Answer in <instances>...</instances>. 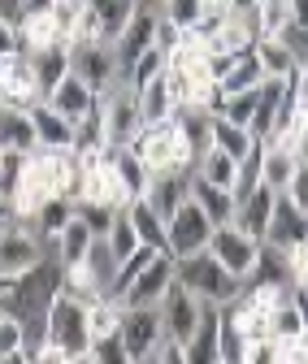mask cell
I'll use <instances>...</instances> for the list:
<instances>
[{"mask_svg":"<svg viewBox=\"0 0 308 364\" xmlns=\"http://www.w3.org/2000/svg\"><path fill=\"white\" fill-rule=\"evenodd\" d=\"M187 360L191 364H222V304H204L200 330L187 343Z\"/></svg>","mask_w":308,"mask_h":364,"instance_id":"cell-14","label":"cell"},{"mask_svg":"<svg viewBox=\"0 0 308 364\" xmlns=\"http://www.w3.org/2000/svg\"><path fill=\"white\" fill-rule=\"evenodd\" d=\"M282 196H287V200H291L299 213H308V165H299V173L291 178V187H287Z\"/></svg>","mask_w":308,"mask_h":364,"instance_id":"cell-36","label":"cell"},{"mask_svg":"<svg viewBox=\"0 0 308 364\" xmlns=\"http://www.w3.org/2000/svg\"><path fill=\"white\" fill-rule=\"evenodd\" d=\"M117 213H122V208H113V204H100V200H78V217H83L87 225H92V230H96L100 239H109V230H113Z\"/></svg>","mask_w":308,"mask_h":364,"instance_id":"cell-33","label":"cell"},{"mask_svg":"<svg viewBox=\"0 0 308 364\" xmlns=\"http://www.w3.org/2000/svg\"><path fill=\"white\" fill-rule=\"evenodd\" d=\"M139 109H144V126L152 122H169L174 113H179V100H174V91H169V78H152L148 87H139Z\"/></svg>","mask_w":308,"mask_h":364,"instance_id":"cell-25","label":"cell"},{"mask_svg":"<svg viewBox=\"0 0 308 364\" xmlns=\"http://www.w3.org/2000/svg\"><path fill=\"white\" fill-rule=\"evenodd\" d=\"M196 173L208 178V182H217V187H226V191H235V187H239V156H230L226 148H217V144H213V148L200 152Z\"/></svg>","mask_w":308,"mask_h":364,"instance_id":"cell-23","label":"cell"},{"mask_svg":"<svg viewBox=\"0 0 308 364\" xmlns=\"http://www.w3.org/2000/svg\"><path fill=\"white\" fill-rule=\"evenodd\" d=\"M256 105H260V87L235 91V96H222V109H217V113H226V117L239 122V126H252V122H256Z\"/></svg>","mask_w":308,"mask_h":364,"instance_id":"cell-32","label":"cell"},{"mask_svg":"<svg viewBox=\"0 0 308 364\" xmlns=\"http://www.w3.org/2000/svg\"><path fill=\"white\" fill-rule=\"evenodd\" d=\"M144 5H152V9H165V5H169V0H144Z\"/></svg>","mask_w":308,"mask_h":364,"instance_id":"cell-40","label":"cell"},{"mask_svg":"<svg viewBox=\"0 0 308 364\" xmlns=\"http://www.w3.org/2000/svg\"><path fill=\"white\" fill-rule=\"evenodd\" d=\"M295 87H299V105L308 109V61H304V65L295 70Z\"/></svg>","mask_w":308,"mask_h":364,"instance_id":"cell-37","label":"cell"},{"mask_svg":"<svg viewBox=\"0 0 308 364\" xmlns=\"http://www.w3.org/2000/svg\"><path fill=\"white\" fill-rule=\"evenodd\" d=\"M213 144L217 148H226L230 156H248L256 144H260V134L252 130V126H239V122H230L226 113H213Z\"/></svg>","mask_w":308,"mask_h":364,"instance_id":"cell-24","label":"cell"},{"mask_svg":"<svg viewBox=\"0 0 308 364\" xmlns=\"http://www.w3.org/2000/svg\"><path fill=\"white\" fill-rule=\"evenodd\" d=\"M179 282L187 291H196L204 304H230L243 295V278H235L208 247L196 256H179Z\"/></svg>","mask_w":308,"mask_h":364,"instance_id":"cell-2","label":"cell"},{"mask_svg":"<svg viewBox=\"0 0 308 364\" xmlns=\"http://www.w3.org/2000/svg\"><path fill=\"white\" fill-rule=\"evenodd\" d=\"M74 74L87 78L96 91H109V87H117L126 78V65H122L117 48L105 43V39L100 43H74Z\"/></svg>","mask_w":308,"mask_h":364,"instance_id":"cell-8","label":"cell"},{"mask_svg":"<svg viewBox=\"0 0 308 364\" xmlns=\"http://www.w3.org/2000/svg\"><path fill=\"white\" fill-rule=\"evenodd\" d=\"M260 0H235V9H256Z\"/></svg>","mask_w":308,"mask_h":364,"instance_id":"cell-39","label":"cell"},{"mask_svg":"<svg viewBox=\"0 0 308 364\" xmlns=\"http://www.w3.org/2000/svg\"><path fill=\"white\" fill-rule=\"evenodd\" d=\"M130 221H135V230H139V239L144 243H152V247H165L169 252V221L161 217V208L148 200V196H139V200H130Z\"/></svg>","mask_w":308,"mask_h":364,"instance_id":"cell-20","label":"cell"},{"mask_svg":"<svg viewBox=\"0 0 308 364\" xmlns=\"http://www.w3.org/2000/svg\"><path fill=\"white\" fill-rule=\"evenodd\" d=\"M74 217H78V200H74V196H48V204H43V208H39V217H35V230L57 247L61 230H65Z\"/></svg>","mask_w":308,"mask_h":364,"instance_id":"cell-21","label":"cell"},{"mask_svg":"<svg viewBox=\"0 0 308 364\" xmlns=\"http://www.w3.org/2000/svg\"><path fill=\"white\" fill-rule=\"evenodd\" d=\"M291 14H295V26H308V0H291Z\"/></svg>","mask_w":308,"mask_h":364,"instance_id":"cell-38","label":"cell"},{"mask_svg":"<svg viewBox=\"0 0 308 364\" xmlns=\"http://www.w3.org/2000/svg\"><path fill=\"white\" fill-rule=\"evenodd\" d=\"M161 14H165V18H174L183 31H191V26H200V22H204V0H169Z\"/></svg>","mask_w":308,"mask_h":364,"instance_id":"cell-35","label":"cell"},{"mask_svg":"<svg viewBox=\"0 0 308 364\" xmlns=\"http://www.w3.org/2000/svg\"><path fill=\"white\" fill-rule=\"evenodd\" d=\"M278 196L282 191H274L270 182H260V187L235 208V225H243V230L252 235V239H260L265 243L270 239V221H274V208H278Z\"/></svg>","mask_w":308,"mask_h":364,"instance_id":"cell-13","label":"cell"},{"mask_svg":"<svg viewBox=\"0 0 308 364\" xmlns=\"http://www.w3.org/2000/svg\"><path fill=\"white\" fill-rule=\"evenodd\" d=\"M96 230L87 225L83 217H74L65 230H61V239H57V260L65 264V269H74V264H87V256H92V247H96Z\"/></svg>","mask_w":308,"mask_h":364,"instance_id":"cell-18","label":"cell"},{"mask_svg":"<svg viewBox=\"0 0 308 364\" xmlns=\"http://www.w3.org/2000/svg\"><path fill=\"white\" fill-rule=\"evenodd\" d=\"M260 35H265V26H260L256 9H230L222 22H217V31H213V48H222V53H248V48L260 43Z\"/></svg>","mask_w":308,"mask_h":364,"instance_id":"cell-10","label":"cell"},{"mask_svg":"<svg viewBox=\"0 0 308 364\" xmlns=\"http://www.w3.org/2000/svg\"><path fill=\"white\" fill-rule=\"evenodd\" d=\"M256 14H260V26H265V35H287V31L295 26L291 0H260Z\"/></svg>","mask_w":308,"mask_h":364,"instance_id":"cell-31","label":"cell"},{"mask_svg":"<svg viewBox=\"0 0 308 364\" xmlns=\"http://www.w3.org/2000/svg\"><path fill=\"white\" fill-rule=\"evenodd\" d=\"M213 230H217V221L204 213V204L191 196L179 213L169 217V252L174 256H196L213 243Z\"/></svg>","mask_w":308,"mask_h":364,"instance_id":"cell-5","label":"cell"},{"mask_svg":"<svg viewBox=\"0 0 308 364\" xmlns=\"http://www.w3.org/2000/svg\"><path fill=\"white\" fill-rule=\"evenodd\" d=\"M256 57H260V65H265V74H270V78H291V74L304 65V61H299V53L291 48L282 35H260Z\"/></svg>","mask_w":308,"mask_h":364,"instance_id":"cell-19","label":"cell"},{"mask_svg":"<svg viewBox=\"0 0 308 364\" xmlns=\"http://www.w3.org/2000/svg\"><path fill=\"white\" fill-rule=\"evenodd\" d=\"M148 200H152V204L161 208V217L169 221L174 213L191 200V173H183V169H161V173L152 178V187H148Z\"/></svg>","mask_w":308,"mask_h":364,"instance_id":"cell-15","label":"cell"},{"mask_svg":"<svg viewBox=\"0 0 308 364\" xmlns=\"http://www.w3.org/2000/svg\"><path fill=\"white\" fill-rule=\"evenodd\" d=\"M156 252H165V247H152V243H139L135 252H130V256H126V260L117 264V278H113V287H109V299H122V295H126V287H130V282H135V278H139V273H144V269L152 264V256H156Z\"/></svg>","mask_w":308,"mask_h":364,"instance_id":"cell-29","label":"cell"},{"mask_svg":"<svg viewBox=\"0 0 308 364\" xmlns=\"http://www.w3.org/2000/svg\"><path fill=\"white\" fill-rule=\"evenodd\" d=\"M165 70H169V53L152 43V48H148L144 57H135V61H130V70H126V82H130V87H148V82H152V78H161Z\"/></svg>","mask_w":308,"mask_h":364,"instance_id":"cell-30","label":"cell"},{"mask_svg":"<svg viewBox=\"0 0 308 364\" xmlns=\"http://www.w3.org/2000/svg\"><path fill=\"white\" fill-rule=\"evenodd\" d=\"M48 105H53L57 113H65L70 122H83L87 113L100 105V91L87 82V78H78V74H65V78L48 91Z\"/></svg>","mask_w":308,"mask_h":364,"instance_id":"cell-12","label":"cell"},{"mask_svg":"<svg viewBox=\"0 0 308 364\" xmlns=\"http://www.w3.org/2000/svg\"><path fill=\"white\" fill-rule=\"evenodd\" d=\"M299 152L282 148V144H265V165H260V182H270L274 191H287L291 187V178L299 173Z\"/></svg>","mask_w":308,"mask_h":364,"instance_id":"cell-22","label":"cell"},{"mask_svg":"<svg viewBox=\"0 0 308 364\" xmlns=\"http://www.w3.org/2000/svg\"><path fill=\"white\" fill-rule=\"evenodd\" d=\"M113 169H117V178L126 182V191L135 196V200H139V196H148V187H152V178H156V173H152V169L144 165V156H135V152H130V148H122V152H117Z\"/></svg>","mask_w":308,"mask_h":364,"instance_id":"cell-28","label":"cell"},{"mask_svg":"<svg viewBox=\"0 0 308 364\" xmlns=\"http://www.w3.org/2000/svg\"><path fill=\"white\" fill-rule=\"evenodd\" d=\"M161 316H165V330H169L174 338L191 343L196 330H200V316H204V299H200L196 291H187L183 282H174V291H169L165 304H161Z\"/></svg>","mask_w":308,"mask_h":364,"instance_id":"cell-9","label":"cell"},{"mask_svg":"<svg viewBox=\"0 0 308 364\" xmlns=\"http://www.w3.org/2000/svg\"><path fill=\"white\" fill-rule=\"evenodd\" d=\"M48 338L70 351V364H92L96 334H92V321H87V299H78V295L65 291V287L53 295V308H48Z\"/></svg>","mask_w":308,"mask_h":364,"instance_id":"cell-1","label":"cell"},{"mask_svg":"<svg viewBox=\"0 0 308 364\" xmlns=\"http://www.w3.org/2000/svg\"><path fill=\"white\" fill-rule=\"evenodd\" d=\"M165 316L161 308H126L122 312V343H126V360L139 364V360H152V351L161 347L165 338Z\"/></svg>","mask_w":308,"mask_h":364,"instance_id":"cell-7","label":"cell"},{"mask_svg":"<svg viewBox=\"0 0 308 364\" xmlns=\"http://www.w3.org/2000/svg\"><path fill=\"white\" fill-rule=\"evenodd\" d=\"M248 347H252V338L239 326L235 308L222 304V364H248Z\"/></svg>","mask_w":308,"mask_h":364,"instance_id":"cell-27","label":"cell"},{"mask_svg":"<svg viewBox=\"0 0 308 364\" xmlns=\"http://www.w3.org/2000/svg\"><path fill=\"white\" fill-rule=\"evenodd\" d=\"M31 113H35V130H39V148H74L78 122H70L65 113H57L48 100H39Z\"/></svg>","mask_w":308,"mask_h":364,"instance_id":"cell-16","label":"cell"},{"mask_svg":"<svg viewBox=\"0 0 308 364\" xmlns=\"http://www.w3.org/2000/svg\"><path fill=\"white\" fill-rule=\"evenodd\" d=\"M265 243H278V247H299V243H308V213H299L287 196H278V208H274L270 239H265Z\"/></svg>","mask_w":308,"mask_h":364,"instance_id":"cell-17","label":"cell"},{"mask_svg":"<svg viewBox=\"0 0 308 364\" xmlns=\"http://www.w3.org/2000/svg\"><path fill=\"white\" fill-rule=\"evenodd\" d=\"M174 282H179V256H174V252H156L152 264L126 287L122 304H126V308H161L165 295L174 291Z\"/></svg>","mask_w":308,"mask_h":364,"instance_id":"cell-3","label":"cell"},{"mask_svg":"<svg viewBox=\"0 0 308 364\" xmlns=\"http://www.w3.org/2000/svg\"><path fill=\"white\" fill-rule=\"evenodd\" d=\"M39 148V130L31 109H9L5 105V152H35Z\"/></svg>","mask_w":308,"mask_h":364,"instance_id":"cell-26","label":"cell"},{"mask_svg":"<svg viewBox=\"0 0 308 364\" xmlns=\"http://www.w3.org/2000/svg\"><path fill=\"white\" fill-rule=\"evenodd\" d=\"M260 247H265V243H260V239H252V235L243 230V225H235V221L217 225V230H213V243H208V252H213L217 260H222V264L235 273V278H243V282H248L252 273H256Z\"/></svg>","mask_w":308,"mask_h":364,"instance_id":"cell-4","label":"cell"},{"mask_svg":"<svg viewBox=\"0 0 308 364\" xmlns=\"http://www.w3.org/2000/svg\"><path fill=\"white\" fill-rule=\"evenodd\" d=\"M109 243H113V252H117L122 260H126L130 252H135V247L144 243V239H139V230H135V221H130V213H126V208H122V213H117V221H113V230H109Z\"/></svg>","mask_w":308,"mask_h":364,"instance_id":"cell-34","label":"cell"},{"mask_svg":"<svg viewBox=\"0 0 308 364\" xmlns=\"http://www.w3.org/2000/svg\"><path fill=\"white\" fill-rule=\"evenodd\" d=\"M0 78H5V105L9 109H35L43 100V87H39V70H35V53L31 48L5 53Z\"/></svg>","mask_w":308,"mask_h":364,"instance_id":"cell-6","label":"cell"},{"mask_svg":"<svg viewBox=\"0 0 308 364\" xmlns=\"http://www.w3.org/2000/svg\"><path fill=\"white\" fill-rule=\"evenodd\" d=\"M156 26H161V9H152V5H144L139 0V9H135V18H130V26L117 35V57H122V65L130 70V61L135 57H144L152 43H156Z\"/></svg>","mask_w":308,"mask_h":364,"instance_id":"cell-11","label":"cell"}]
</instances>
